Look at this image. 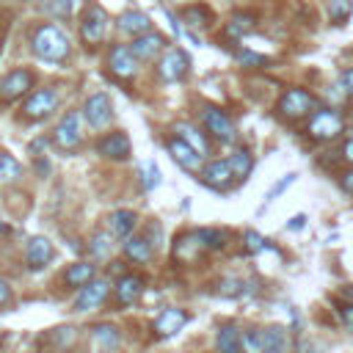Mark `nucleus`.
Here are the masks:
<instances>
[{
	"instance_id": "nucleus-27",
	"label": "nucleus",
	"mask_w": 353,
	"mask_h": 353,
	"mask_svg": "<svg viewBox=\"0 0 353 353\" xmlns=\"http://www.w3.org/2000/svg\"><path fill=\"white\" fill-rule=\"evenodd\" d=\"M138 212L135 210H127V207H121V210H113L110 215H108V229L116 234V237H121V240H127L130 234H135V229H138Z\"/></svg>"
},
{
	"instance_id": "nucleus-18",
	"label": "nucleus",
	"mask_w": 353,
	"mask_h": 353,
	"mask_svg": "<svg viewBox=\"0 0 353 353\" xmlns=\"http://www.w3.org/2000/svg\"><path fill=\"white\" fill-rule=\"evenodd\" d=\"M165 44H168V41H165L163 33L149 30V33L132 39V41H130V50L135 52V58H138L141 63H152V61H160V58H163V52L168 50Z\"/></svg>"
},
{
	"instance_id": "nucleus-42",
	"label": "nucleus",
	"mask_w": 353,
	"mask_h": 353,
	"mask_svg": "<svg viewBox=\"0 0 353 353\" xmlns=\"http://www.w3.org/2000/svg\"><path fill=\"white\" fill-rule=\"evenodd\" d=\"M143 237L154 245V251L163 245V226H160V221H149L146 226H143Z\"/></svg>"
},
{
	"instance_id": "nucleus-2",
	"label": "nucleus",
	"mask_w": 353,
	"mask_h": 353,
	"mask_svg": "<svg viewBox=\"0 0 353 353\" xmlns=\"http://www.w3.org/2000/svg\"><path fill=\"white\" fill-rule=\"evenodd\" d=\"M317 108H320V99L309 88H303V85H290L276 99V116L281 121H287V124L306 121Z\"/></svg>"
},
{
	"instance_id": "nucleus-53",
	"label": "nucleus",
	"mask_w": 353,
	"mask_h": 353,
	"mask_svg": "<svg viewBox=\"0 0 353 353\" xmlns=\"http://www.w3.org/2000/svg\"><path fill=\"white\" fill-rule=\"evenodd\" d=\"M99 353H119V350H99Z\"/></svg>"
},
{
	"instance_id": "nucleus-32",
	"label": "nucleus",
	"mask_w": 353,
	"mask_h": 353,
	"mask_svg": "<svg viewBox=\"0 0 353 353\" xmlns=\"http://www.w3.org/2000/svg\"><path fill=\"white\" fill-rule=\"evenodd\" d=\"M22 176H25L22 163L11 152L0 149V188H14L22 182Z\"/></svg>"
},
{
	"instance_id": "nucleus-52",
	"label": "nucleus",
	"mask_w": 353,
	"mask_h": 353,
	"mask_svg": "<svg viewBox=\"0 0 353 353\" xmlns=\"http://www.w3.org/2000/svg\"><path fill=\"white\" fill-rule=\"evenodd\" d=\"M8 232H11V226H8V223H0V237H6Z\"/></svg>"
},
{
	"instance_id": "nucleus-28",
	"label": "nucleus",
	"mask_w": 353,
	"mask_h": 353,
	"mask_svg": "<svg viewBox=\"0 0 353 353\" xmlns=\"http://www.w3.org/2000/svg\"><path fill=\"white\" fill-rule=\"evenodd\" d=\"M215 350L218 353H243V331L234 323H221L215 328Z\"/></svg>"
},
{
	"instance_id": "nucleus-19",
	"label": "nucleus",
	"mask_w": 353,
	"mask_h": 353,
	"mask_svg": "<svg viewBox=\"0 0 353 353\" xmlns=\"http://www.w3.org/2000/svg\"><path fill=\"white\" fill-rule=\"evenodd\" d=\"M52 259H55V245H52L50 237L36 234V237L28 240V245H25V268H28V270L39 273V270H44Z\"/></svg>"
},
{
	"instance_id": "nucleus-29",
	"label": "nucleus",
	"mask_w": 353,
	"mask_h": 353,
	"mask_svg": "<svg viewBox=\"0 0 353 353\" xmlns=\"http://www.w3.org/2000/svg\"><path fill=\"white\" fill-rule=\"evenodd\" d=\"M88 336L94 339V345L99 350H119V345H121V331L113 323H94L88 328Z\"/></svg>"
},
{
	"instance_id": "nucleus-21",
	"label": "nucleus",
	"mask_w": 353,
	"mask_h": 353,
	"mask_svg": "<svg viewBox=\"0 0 353 353\" xmlns=\"http://www.w3.org/2000/svg\"><path fill=\"white\" fill-rule=\"evenodd\" d=\"M201 251H204V245L199 243V237H196L193 229H190V232H179V234L174 237V245H171L174 262H179V265H193V262L201 256Z\"/></svg>"
},
{
	"instance_id": "nucleus-23",
	"label": "nucleus",
	"mask_w": 353,
	"mask_h": 353,
	"mask_svg": "<svg viewBox=\"0 0 353 353\" xmlns=\"http://www.w3.org/2000/svg\"><path fill=\"white\" fill-rule=\"evenodd\" d=\"M121 254H124V259L132 262V265H149L157 251H154V245H152L143 234H130V237L121 243Z\"/></svg>"
},
{
	"instance_id": "nucleus-47",
	"label": "nucleus",
	"mask_w": 353,
	"mask_h": 353,
	"mask_svg": "<svg viewBox=\"0 0 353 353\" xmlns=\"http://www.w3.org/2000/svg\"><path fill=\"white\" fill-rule=\"evenodd\" d=\"M336 182H339V188H342L345 193H350V196H353V165H350V168H345V171H339Z\"/></svg>"
},
{
	"instance_id": "nucleus-8",
	"label": "nucleus",
	"mask_w": 353,
	"mask_h": 353,
	"mask_svg": "<svg viewBox=\"0 0 353 353\" xmlns=\"http://www.w3.org/2000/svg\"><path fill=\"white\" fill-rule=\"evenodd\" d=\"M36 88V72L30 66H14L0 74V102H17Z\"/></svg>"
},
{
	"instance_id": "nucleus-45",
	"label": "nucleus",
	"mask_w": 353,
	"mask_h": 353,
	"mask_svg": "<svg viewBox=\"0 0 353 353\" xmlns=\"http://www.w3.org/2000/svg\"><path fill=\"white\" fill-rule=\"evenodd\" d=\"M8 306H14V290L6 279H0V312L8 309Z\"/></svg>"
},
{
	"instance_id": "nucleus-43",
	"label": "nucleus",
	"mask_w": 353,
	"mask_h": 353,
	"mask_svg": "<svg viewBox=\"0 0 353 353\" xmlns=\"http://www.w3.org/2000/svg\"><path fill=\"white\" fill-rule=\"evenodd\" d=\"M336 320L342 323V328L347 331V334H353V306L350 303H336Z\"/></svg>"
},
{
	"instance_id": "nucleus-25",
	"label": "nucleus",
	"mask_w": 353,
	"mask_h": 353,
	"mask_svg": "<svg viewBox=\"0 0 353 353\" xmlns=\"http://www.w3.org/2000/svg\"><path fill=\"white\" fill-rule=\"evenodd\" d=\"M174 135L185 138L199 154H212V143H210V135L204 132V127H196L190 121H174Z\"/></svg>"
},
{
	"instance_id": "nucleus-51",
	"label": "nucleus",
	"mask_w": 353,
	"mask_h": 353,
	"mask_svg": "<svg viewBox=\"0 0 353 353\" xmlns=\"http://www.w3.org/2000/svg\"><path fill=\"white\" fill-rule=\"evenodd\" d=\"M339 298H342V303H350V306H353V284L339 287Z\"/></svg>"
},
{
	"instance_id": "nucleus-36",
	"label": "nucleus",
	"mask_w": 353,
	"mask_h": 353,
	"mask_svg": "<svg viewBox=\"0 0 353 353\" xmlns=\"http://www.w3.org/2000/svg\"><path fill=\"white\" fill-rule=\"evenodd\" d=\"M325 11L331 25H345L353 14V0H325Z\"/></svg>"
},
{
	"instance_id": "nucleus-40",
	"label": "nucleus",
	"mask_w": 353,
	"mask_h": 353,
	"mask_svg": "<svg viewBox=\"0 0 353 353\" xmlns=\"http://www.w3.org/2000/svg\"><path fill=\"white\" fill-rule=\"evenodd\" d=\"M243 353H262V334H259V328H245L243 331Z\"/></svg>"
},
{
	"instance_id": "nucleus-22",
	"label": "nucleus",
	"mask_w": 353,
	"mask_h": 353,
	"mask_svg": "<svg viewBox=\"0 0 353 353\" xmlns=\"http://www.w3.org/2000/svg\"><path fill=\"white\" fill-rule=\"evenodd\" d=\"M97 279V265H94V259H77V262H72V265H66V270H63V276H61V281H63V287L66 290H83L88 281H94Z\"/></svg>"
},
{
	"instance_id": "nucleus-37",
	"label": "nucleus",
	"mask_w": 353,
	"mask_h": 353,
	"mask_svg": "<svg viewBox=\"0 0 353 353\" xmlns=\"http://www.w3.org/2000/svg\"><path fill=\"white\" fill-rule=\"evenodd\" d=\"M234 61L243 66V69H265L268 63H270V58L268 55H259V52H254V50H234Z\"/></svg>"
},
{
	"instance_id": "nucleus-9",
	"label": "nucleus",
	"mask_w": 353,
	"mask_h": 353,
	"mask_svg": "<svg viewBox=\"0 0 353 353\" xmlns=\"http://www.w3.org/2000/svg\"><path fill=\"white\" fill-rule=\"evenodd\" d=\"M199 179H201V185H207V188L215 190V193H229L234 185H240L226 157H212V160H207L204 168L199 171Z\"/></svg>"
},
{
	"instance_id": "nucleus-39",
	"label": "nucleus",
	"mask_w": 353,
	"mask_h": 353,
	"mask_svg": "<svg viewBox=\"0 0 353 353\" xmlns=\"http://www.w3.org/2000/svg\"><path fill=\"white\" fill-rule=\"evenodd\" d=\"M215 292L223 295V298H240V295L245 292V281H243V279H232V276H226V279L218 281V290H215Z\"/></svg>"
},
{
	"instance_id": "nucleus-7",
	"label": "nucleus",
	"mask_w": 353,
	"mask_h": 353,
	"mask_svg": "<svg viewBox=\"0 0 353 353\" xmlns=\"http://www.w3.org/2000/svg\"><path fill=\"white\" fill-rule=\"evenodd\" d=\"M58 102H61V94L55 85H39L25 97L19 110H22L25 121H41L58 110Z\"/></svg>"
},
{
	"instance_id": "nucleus-38",
	"label": "nucleus",
	"mask_w": 353,
	"mask_h": 353,
	"mask_svg": "<svg viewBox=\"0 0 353 353\" xmlns=\"http://www.w3.org/2000/svg\"><path fill=\"white\" fill-rule=\"evenodd\" d=\"M265 248H270V243H268L259 232H254V229H245V232H243V251H245V254H259V251H265Z\"/></svg>"
},
{
	"instance_id": "nucleus-5",
	"label": "nucleus",
	"mask_w": 353,
	"mask_h": 353,
	"mask_svg": "<svg viewBox=\"0 0 353 353\" xmlns=\"http://www.w3.org/2000/svg\"><path fill=\"white\" fill-rule=\"evenodd\" d=\"M83 110H66L61 119H58V124L52 127V135H50V141L55 143V149L58 152H74V149H80L83 143H85V132H83Z\"/></svg>"
},
{
	"instance_id": "nucleus-33",
	"label": "nucleus",
	"mask_w": 353,
	"mask_h": 353,
	"mask_svg": "<svg viewBox=\"0 0 353 353\" xmlns=\"http://www.w3.org/2000/svg\"><path fill=\"white\" fill-rule=\"evenodd\" d=\"M199 243L204 245V251H223L229 245V232L226 229H218V226H199L193 229Z\"/></svg>"
},
{
	"instance_id": "nucleus-41",
	"label": "nucleus",
	"mask_w": 353,
	"mask_h": 353,
	"mask_svg": "<svg viewBox=\"0 0 353 353\" xmlns=\"http://www.w3.org/2000/svg\"><path fill=\"white\" fill-rule=\"evenodd\" d=\"M295 176H298V174H284V176H281V179H279V182H276V185L268 190V196H265V207H268L270 201H276V199H279V196H281V193H284V190H287V188L295 182Z\"/></svg>"
},
{
	"instance_id": "nucleus-13",
	"label": "nucleus",
	"mask_w": 353,
	"mask_h": 353,
	"mask_svg": "<svg viewBox=\"0 0 353 353\" xmlns=\"http://www.w3.org/2000/svg\"><path fill=\"white\" fill-rule=\"evenodd\" d=\"M190 74V58L182 47H168L157 61V77L163 83H182Z\"/></svg>"
},
{
	"instance_id": "nucleus-30",
	"label": "nucleus",
	"mask_w": 353,
	"mask_h": 353,
	"mask_svg": "<svg viewBox=\"0 0 353 353\" xmlns=\"http://www.w3.org/2000/svg\"><path fill=\"white\" fill-rule=\"evenodd\" d=\"M179 17H182V22H188L190 28H199V30H207L215 22L212 8L207 3H199V0L190 3V6H185V8H179Z\"/></svg>"
},
{
	"instance_id": "nucleus-44",
	"label": "nucleus",
	"mask_w": 353,
	"mask_h": 353,
	"mask_svg": "<svg viewBox=\"0 0 353 353\" xmlns=\"http://www.w3.org/2000/svg\"><path fill=\"white\" fill-rule=\"evenodd\" d=\"M339 88H342V94L347 99H353V66H345L339 72Z\"/></svg>"
},
{
	"instance_id": "nucleus-15",
	"label": "nucleus",
	"mask_w": 353,
	"mask_h": 353,
	"mask_svg": "<svg viewBox=\"0 0 353 353\" xmlns=\"http://www.w3.org/2000/svg\"><path fill=\"white\" fill-rule=\"evenodd\" d=\"M165 152L171 154V160L179 165V168H185V171H190V174H199L201 168H204V154H199L185 138H179V135H171V138H165Z\"/></svg>"
},
{
	"instance_id": "nucleus-16",
	"label": "nucleus",
	"mask_w": 353,
	"mask_h": 353,
	"mask_svg": "<svg viewBox=\"0 0 353 353\" xmlns=\"http://www.w3.org/2000/svg\"><path fill=\"white\" fill-rule=\"evenodd\" d=\"M138 63L141 61L135 58V52L130 50V44H113L108 50V69H110V74H116L121 80H132L138 74V69H141Z\"/></svg>"
},
{
	"instance_id": "nucleus-3",
	"label": "nucleus",
	"mask_w": 353,
	"mask_h": 353,
	"mask_svg": "<svg viewBox=\"0 0 353 353\" xmlns=\"http://www.w3.org/2000/svg\"><path fill=\"white\" fill-rule=\"evenodd\" d=\"M342 132H345V113L336 110V108H331V105H320L306 119V127H303V135L312 143H320V146L336 141Z\"/></svg>"
},
{
	"instance_id": "nucleus-35",
	"label": "nucleus",
	"mask_w": 353,
	"mask_h": 353,
	"mask_svg": "<svg viewBox=\"0 0 353 353\" xmlns=\"http://www.w3.org/2000/svg\"><path fill=\"white\" fill-rule=\"evenodd\" d=\"M254 28H256V14H254V11H234V14L229 17L226 33L243 36V33H248V30H254Z\"/></svg>"
},
{
	"instance_id": "nucleus-46",
	"label": "nucleus",
	"mask_w": 353,
	"mask_h": 353,
	"mask_svg": "<svg viewBox=\"0 0 353 353\" xmlns=\"http://www.w3.org/2000/svg\"><path fill=\"white\" fill-rule=\"evenodd\" d=\"M163 179H160V168H157V163L152 160V163H146V190H152V188H157Z\"/></svg>"
},
{
	"instance_id": "nucleus-48",
	"label": "nucleus",
	"mask_w": 353,
	"mask_h": 353,
	"mask_svg": "<svg viewBox=\"0 0 353 353\" xmlns=\"http://www.w3.org/2000/svg\"><path fill=\"white\" fill-rule=\"evenodd\" d=\"M339 154H342V160H345V163H350V165H353V132L345 138V143H342Z\"/></svg>"
},
{
	"instance_id": "nucleus-26",
	"label": "nucleus",
	"mask_w": 353,
	"mask_h": 353,
	"mask_svg": "<svg viewBox=\"0 0 353 353\" xmlns=\"http://www.w3.org/2000/svg\"><path fill=\"white\" fill-rule=\"evenodd\" d=\"M113 240L116 234L110 229H94L85 240V254L94 259V262H102V259H110L113 254Z\"/></svg>"
},
{
	"instance_id": "nucleus-50",
	"label": "nucleus",
	"mask_w": 353,
	"mask_h": 353,
	"mask_svg": "<svg viewBox=\"0 0 353 353\" xmlns=\"http://www.w3.org/2000/svg\"><path fill=\"white\" fill-rule=\"evenodd\" d=\"M303 226H306V215H303V212L292 215V218H290V223H287V229H290V232H301Z\"/></svg>"
},
{
	"instance_id": "nucleus-1",
	"label": "nucleus",
	"mask_w": 353,
	"mask_h": 353,
	"mask_svg": "<svg viewBox=\"0 0 353 353\" xmlns=\"http://www.w3.org/2000/svg\"><path fill=\"white\" fill-rule=\"evenodd\" d=\"M33 55L44 63H52V66H61L69 61L72 55V41L69 36L55 25V22H39L33 30H30V39H28Z\"/></svg>"
},
{
	"instance_id": "nucleus-34",
	"label": "nucleus",
	"mask_w": 353,
	"mask_h": 353,
	"mask_svg": "<svg viewBox=\"0 0 353 353\" xmlns=\"http://www.w3.org/2000/svg\"><path fill=\"white\" fill-rule=\"evenodd\" d=\"M226 160H229V165H232V171H234V176H237V182H245L248 174L254 171V154H251V149H245V146L232 149V154H229Z\"/></svg>"
},
{
	"instance_id": "nucleus-31",
	"label": "nucleus",
	"mask_w": 353,
	"mask_h": 353,
	"mask_svg": "<svg viewBox=\"0 0 353 353\" xmlns=\"http://www.w3.org/2000/svg\"><path fill=\"white\" fill-rule=\"evenodd\" d=\"M262 334V353H287L290 350V331L284 325H265Z\"/></svg>"
},
{
	"instance_id": "nucleus-24",
	"label": "nucleus",
	"mask_w": 353,
	"mask_h": 353,
	"mask_svg": "<svg viewBox=\"0 0 353 353\" xmlns=\"http://www.w3.org/2000/svg\"><path fill=\"white\" fill-rule=\"evenodd\" d=\"M116 28H119L124 36L138 39V36H143V33H149V30H152V17H149L146 11L130 8V11H124V14H119V17H116Z\"/></svg>"
},
{
	"instance_id": "nucleus-6",
	"label": "nucleus",
	"mask_w": 353,
	"mask_h": 353,
	"mask_svg": "<svg viewBox=\"0 0 353 353\" xmlns=\"http://www.w3.org/2000/svg\"><path fill=\"white\" fill-rule=\"evenodd\" d=\"M199 119H201L204 132H207L212 141H218V143H223V146H232V143L237 141V127H234L232 116H229L221 105H201Z\"/></svg>"
},
{
	"instance_id": "nucleus-20",
	"label": "nucleus",
	"mask_w": 353,
	"mask_h": 353,
	"mask_svg": "<svg viewBox=\"0 0 353 353\" xmlns=\"http://www.w3.org/2000/svg\"><path fill=\"white\" fill-rule=\"evenodd\" d=\"M77 339H80V331L74 325H58L41 336V345L47 347V353H72L77 347Z\"/></svg>"
},
{
	"instance_id": "nucleus-11",
	"label": "nucleus",
	"mask_w": 353,
	"mask_h": 353,
	"mask_svg": "<svg viewBox=\"0 0 353 353\" xmlns=\"http://www.w3.org/2000/svg\"><path fill=\"white\" fill-rule=\"evenodd\" d=\"M83 119L91 130H105L113 121V99L105 91H94L83 99Z\"/></svg>"
},
{
	"instance_id": "nucleus-17",
	"label": "nucleus",
	"mask_w": 353,
	"mask_h": 353,
	"mask_svg": "<svg viewBox=\"0 0 353 353\" xmlns=\"http://www.w3.org/2000/svg\"><path fill=\"white\" fill-rule=\"evenodd\" d=\"M188 320H190L188 309H182V306H165V309L152 320V334H154L157 339L174 336V334H179V331L188 325Z\"/></svg>"
},
{
	"instance_id": "nucleus-12",
	"label": "nucleus",
	"mask_w": 353,
	"mask_h": 353,
	"mask_svg": "<svg viewBox=\"0 0 353 353\" xmlns=\"http://www.w3.org/2000/svg\"><path fill=\"white\" fill-rule=\"evenodd\" d=\"M113 284H110V279H102V276H97L94 281H88L83 290H77V298H74V303H72V312H77V314H85V312H97L108 298H110V290Z\"/></svg>"
},
{
	"instance_id": "nucleus-10",
	"label": "nucleus",
	"mask_w": 353,
	"mask_h": 353,
	"mask_svg": "<svg viewBox=\"0 0 353 353\" xmlns=\"http://www.w3.org/2000/svg\"><path fill=\"white\" fill-rule=\"evenodd\" d=\"M94 152L102 157V160H110V163H124L132 157V141L124 130H110V132H102L94 143Z\"/></svg>"
},
{
	"instance_id": "nucleus-4",
	"label": "nucleus",
	"mask_w": 353,
	"mask_h": 353,
	"mask_svg": "<svg viewBox=\"0 0 353 353\" xmlns=\"http://www.w3.org/2000/svg\"><path fill=\"white\" fill-rule=\"evenodd\" d=\"M110 30V14L99 6V3H85L83 14H80V41L85 50H97L99 44H105Z\"/></svg>"
},
{
	"instance_id": "nucleus-14",
	"label": "nucleus",
	"mask_w": 353,
	"mask_h": 353,
	"mask_svg": "<svg viewBox=\"0 0 353 353\" xmlns=\"http://www.w3.org/2000/svg\"><path fill=\"white\" fill-rule=\"evenodd\" d=\"M143 290H146V279L141 273H135V270L121 273L116 279V284H113V306L119 312L121 309H130L132 303H138V298L143 295Z\"/></svg>"
},
{
	"instance_id": "nucleus-49",
	"label": "nucleus",
	"mask_w": 353,
	"mask_h": 353,
	"mask_svg": "<svg viewBox=\"0 0 353 353\" xmlns=\"http://www.w3.org/2000/svg\"><path fill=\"white\" fill-rule=\"evenodd\" d=\"M33 163H36V176H47L50 174V160L44 157V154H39V157H33Z\"/></svg>"
}]
</instances>
